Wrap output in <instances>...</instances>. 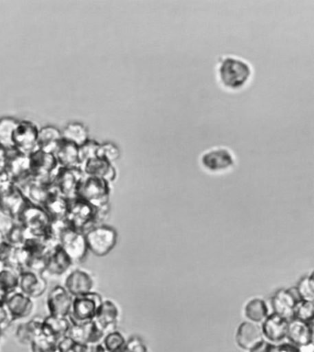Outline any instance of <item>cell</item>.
I'll use <instances>...</instances> for the list:
<instances>
[{
    "label": "cell",
    "instance_id": "6da1fadb",
    "mask_svg": "<svg viewBox=\"0 0 314 352\" xmlns=\"http://www.w3.org/2000/svg\"><path fill=\"white\" fill-rule=\"evenodd\" d=\"M218 80L224 88L239 91L249 83L253 74L250 64L234 56H226L219 63Z\"/></svg>",
    "mask_w": 314,
    "mask_h": 352
},
{
    "label": "cell",
    "instance_id": "7a4b0ae2",
    "mask_svg": "<svg viewBox=\"0 0 314 352\" xmlns=\"http://www.w3.org/2000/svg\"><path fill=\"white\" fill-rule=\"evenodd\" d=\"M19 223L29 232L32 236L43 238L55 243L50 234L51 221L45 208L40 206L28 204L17 219Z\"/></svg>",
    "mask_w": 314,
    "mask_h": 352
},
{
    "label": "cell",
    "instance_id": "3957f363",
    "mask_svg": "<svg viewBox=\"0 0 314 352\" xmlns=\"http://www.w3.org/2000/svg\"><path fill=\"white\" fill-rule=\"evenodd\" d=\"M110 183L102 178L84 175L78 188V199L89 203L96 208L109 205Z\"/></svg>",
    "mask_w": 314,
    "mask_h": 352
},
{
    "label": "cell",
    "instance_id": "277c9868",
    "mask_svg": "<svg viewBox=\"0 0 314 352\" xmlns=\"http://www.w3.org/2000/svg\"><path fill=\"white\" fill-rule=\"evenodd\" d=\"M84 235L88 251L98 257L107 256L117 243V232L112 227L104 224L89 229Z\"/></svg>",
    "mask_w": 314,
    "mask_h": 352
},
{
    "label": "cell",
    "instance_id": "5b68a950",
    "mask_svg": "<svg viewBox=\"0 0 314 352\" xmlns=\"http://www.w3.org/2000/svg\"><path fill=\"white\" fill-rule=\"evenodd\" d=\"M96 217L97 208L89 203L78 197L69 201L66 219L69 226L76 231L85 234L89 229L96 227Z\"/></svg>",
    "mask_w": 314,
    "mask_h": 352
},
{
    "label": "cell",
    "instance_id": "8992f818",
    "mask_svg": "<svg viewBox=\"0 0 314 352\" xmlns=\"http://www.w3.org/2000/svg\"><path fill=\"white\" fill-rule=\"evenodd\" d=\"M102 300L101 295L94 292L74 297L69 315V320L78 326L93 321Z\"/></svg>",
    "mask_w": 314,
    "mask_h": 352
},
{
    "label": "cell",
    "instance_id": "52a82bcc",
    "mask_svg": "<svg viewBox=\"0 0 314 352\" xmlns=\"http://www.w3.org/2000/svg\"><path fill=\"white\" fill-rule=\"evenodd\" d=\"M80 168H64L59 166L52 182L53 188L60 196L71 201L77 199L78 188L83 178Z\"/></svg>",
    "mask_w": 314,
    "mask_h": 352
},
{
    "label": "cell",
    "instance_id": "ba28073f",
    "mask_svg": "<svg viewBox=\"0 0 314 352\" xmlns=\"http://www.w3.org/2000/svg\"><path fill=\"white\" fill-rule=\"evenodd\" d=\"M29 160L32 177L47 185H52L54 176L59 167L55 155L37 150L30 154Z\"/></svg>",
    "mask_w": 314,
    "mask_h": 352
},
{
    "label": "cell",
    "instance_id": "9c48e42d",
    "mask_svg": "<svg viewBox=\"0 0 314 352\" xmlns=\"http://www.w3.org/2000/svg\"><path fill=\"white\" fill-rule=\"evenodd\" d=\"M39 129L34 122L19 121L13 132L12 148L24 155H30L38 150Z\"/></svg>",
    "mask_w": 314,
    "mask_h": 352
},
{
    "label": "cell",
    "instance_id": "30bf717a",
    "mask_svg": "<svg viewBox=\"0 0 314 352\" xmlns=\"http://www.w3.org/2000/svg\"><path fill=\"white\" fill-rule=\"evenodd\" d=\"M58 243L74 264L85 259L87 254L89 253L85 235L76 231L69 226L59 234Z\"/></svg>",
    "mask_w": 314,
    "mask_h": 352
},
{
    "label": "cell",
    "instance_id": "8fae6325",
    "mask_svg": "<svg viewBox=\"0 0 314 352\" xmlns=\"http://www.w3.org/2000/svg\"><path fill=\"white\" fill-rule=\"evenodd\" d=\"M3 170L9 175L15 186L20 185L32 176L30 170L29 156L18 153L14 148H10L8 151Z\"/></svg>",
    "mask_w": 314,
    "mask_h": 352
},
{
    "label": "cell",
    "instance_id": "7c38bea8",
    "mask_svg": "<svg viewBox=\"0 0 314 352\" xmlns=\"http://www.w3.org/2000/svg\"><path fill=\"white\" fill-rule=\"evenodd\" d=\"M234 155L226 148H213L201 156L202 166L210 173L226 172L234 167Z\"/></svg>",
    "mask_w": 314,
    "mask_h": 352
},
{
    "label": "cell",
    "instance_id": "4fadbf2b",
    "mask_svg": "<svg viewBox=\"0 0 314 352\" xmlns=\"http://www.w3.org/2000/svg\"><path fill=\"white\" fill-rule=\"evenodd\" d=\"M74 297L63 285H56L48 292L47 308L48 315L69 318Z\"/></svg>",
    "mask_w": 314,
    "mask_h": 352
},
{
    "label": "cell",
    "instance_id": "5bb4252c",
    "mask_svg": "<svg viewBox=\"0 0 314 352\" xmlns=\"http://www.w3.org/2000/svg\"><path fill=\"white\" fill-rule=\"evenodd\" d=\"M16 186L20 189L29 204L40 207H43L48 197L55 191L52 185L41 182L32 176L29 179Z\"/></svg>",
    "mask_w": 314,
    "mask_h": 352
},
{
    "label": "cell",
    "instance_id": "9a60e30c",
    "mask_svg": "<svg viewBox=\"0 0 314 352\" xmlns=\"http://www.w3.org/2000/svg\"><path fill=\"white\" fill-rule=\"evenodd\" d=\"M67 336L80 345L93 346L102 342L105 332L93 320L80 326L72 324Z\"/></svg>",
    "mask_w": 314,
    "mask_h": 352
},
{
    "label": "cell",
    "instance_id": "2e32d148",
    "mask_svg": "<svg viewBox=\"0 0 314 352\" xmlns=\"http://www.w3.org/2000/svg\"><path fill=\"white\" fill-rule=\"evenodd\" d=\"M47 289V278L43 277L42 273L31 272V270L20 272L18 291L23 292V294L34 300L45 294Z\"/></svg>",
    "mask_w": 314,
    "mask_h": 352
},
{
    "label": "cell",
    "instance_id": "e0dca14e",
    "mask_svg": "<svg viewBox=\"0 0 314 352\" xmlns=\"http://www.w3.org/2000/svg\"><path fill=\"white\" fill-rule=\"evenodd\" d=\"M94 281L89 273L77 269L70 272L65 278L63 286L73 297L81 296L93 292Z\"/></svg>",
    "mask_w": 314,
    "mask_h": 352
},
{
    "label": "cell",
    "instance_id": "ac0fdd59",
    "mask_svg": "<svg viewBox=\"0 0 314 352\" xmlns=\"http://www.w3.org/2000/svg\"><path fill=\"white\" fill-rule=\"evenodd\" d=\"M4 303L13 322L29 318L34 310V300L20 291L10 294Z\"/></svg>",
    "mask_w": 314,
    "mask_h": 352
},
{
    "label": "cell",
    "instance_id": "d6986e66",
    "mask_svg": "<svg viewBox=\"0 0 314 352\" xmlns=\"http://www.w3.org/2000/svg\"><path fill=\"white\" fill-rule=\"evenodd\" d=\"M289 321L281 318L277 314H270L262 322L261 329L262 336L267 338L268 342L280 343L287 338L288 333Z\"/></svg>",
    "mask_w": 314,
    "mask_h": 352
},
{
    "label": "cell",
    "instance_id": "ffe728a7",
    "mask_svg": "<svg viewBox=\"0 0 314 352\" xmlns=\"http://www.w3.org/2000/svg\"><path fill=\"white\" fill-rule=\"evenodd\" d=\"M80 168L84 175L102 178L110 184L116 178L115 168L113 166L112 162L100 158L98 156L87 160Z\"/></svg>",
    "mask_w": 314,
    "mask_h": 352
},
{
    "label": "cell",
    "instance_id": "44dd1931",
    "mask_svg": "<svg viewBox=\"0 0 314 352\" xmlns=\"http://www.w3.org/2000/svg\"><path fill=\"white\" fill-rule=\"evenodd\" d=\"M74 265L69 256L58 245L51 249L47 256L43 272L49 276H61L67 273Z\"/></svg>",
    "mask_w": 314,
    "mask_h": 352
},
{
    "label": "cell",
    "instance_id": "7402d4cb",
    "mask_svg": "<svg viewBox=\"0 0 314 352\" xmlns=\"http://www.w3.org/2000/svg\"><path fill=\"white\" fill-rule=\"evenodd\" d=\"M264 340L261 327L258 326V324L246 321L238 327L236 342L240 348L245 351H250Z\"/></svg>",
    "mask_w": 314,
    "mask_h": 352
},
{
    "label": "cell",
    "instance_id": "603a6c76",
    "mask_svg": "<svg viewBox=\"0 0 314 352\" xmlns=\"http://www.w3.org/2000/svg\"><path fill=\"white\" fill-rule=\"evenodd\" d=\"M287 338H289L292 345L300 348L313 343V324L305 322L292 319L289 321L288 333Z\"/></svg>",
    "mask_w": 314,
    "mask_h": 352
},
{
    "label": "cell",
    "instance_id": "cb8c5ba5",
    "mask_svg": "<svg viewBox=\"0 0 314 352\" xmlns=\"http://www.w3.org/2000/svg\"><path fill=\"white\" fill-rule=\"evenodd\" d=\"M28 204V201L16 186L10 190L0 195V208L10 214L16 221Z\"/></svg>",
    "mask_w": 314,
    "mask_h": 352
},
{
    "label": "cell",
    "instance_id": "d4e9b609",
    "mask_svg": "<svg viewBox=\"0 0 314 352\" xmlns=\"http://www.w3.org/2000/svg\"><path fill=\"white\" fill-rule=\"evenodd\" d=\"M298 300L291 291L281 289L272 297L271 305L275 314L291 321L294 318V307Z\"/></svg>",
    "mask_w": 314,
    "mask_h": 352
},
{
    "label": "cell",
    "instance_id": "484cf974",
    "mask_svg": "<svg viewBox=\"0 0 314 352\" xmlns=\"http://www.w3.org/2000/svg\"><path fill=\"white\" fill-rule=\"evenodd\" d=\"M118 318L119 310L115 303L110 300H104L99 306L94 321L106 334L115 329Z\"/></svg>",
    "mask_w": 314,
    "mask_h": 352
},
{
    "label": "cell",
    "instance_id": "4316f807",
    "mask_svg": "<svg viewBox=\"0 0 314 352\" xmlns=\"http://www.w3.org/2000/svg\"><path fill=\"white\" fill-rule=\"evenodd\" d=\"M54 155L59 166L64 168H80V166L78 146L66 140L62 139L59 142Z\"/></svg>",
    "mask_w": 314,
    "mask_h": 352
},
{
    "label": "cell",
    "instance_id": "83f0119b",
    "mask_svg": "<svg viewBox=\"0 0 314 352\" xmlns=\"http://www.w3.org/2000/svg\"><path fill=\"white\" fill-rule=\"evenodd\" d=\"M43 318L35 316L31 320L18 324L15 330L14 338L20 345L30 346L32 341L43 329Z\"/></svg>",
    "mask_w": 314,
    "mask_h": 352
},
{
    "label": "cell",
    "instance_id": "f1b7e54d",
    "mask_svg": "<svg viewBox=\"0 0 314 352\" xmlns=\"http://www.w3.org/2000/svg\"><path fill=\"white\" fill-rule=\"evenodd\" d=\"M55 189V188H54ZM69 201L60 196L56 190L51 194L43 208L47 211L51 221H66L67 211H69Z\"/></svg>",
    "mask_w": 314,
    "mask_h": 352
},
{
    "label": "cell",
    "instance_id": "f546056e",
    "mask_svg": "<svg viewBox=\"0 0 314 352\" xmlns=\"http://www.w3.org/2000/svg\"><path fill=\"white\" fill-rule=\"evenodd\" d=\"M71 326L72 323L69 318L48 315L43 318V332L58 340L59 338L67 336Z\"/></svg>",
    "mask_w": 314,
    "mask_h": 352
},
{
    "label": "cell",
    "instance_id": "4dcf8cb0",
    "mask_svg": "<svg viewBox=\"0 0 314 352\" xmlns=\"http://www.w3.org/2000/svg\"><path fill=\"white\" fill-rule=\"evenodd\" d=\"M61 140L62 133L58 127L43 126L38 133V150L54 154Z\"/></svg>",
    "mask_w": 314,
    "mask_h": 352
},
{
    "label": "cell",
    "instance_id": "1f68e13d",
    "mask_svg": "<svg viewBox=\"0 0 314 352\" xmlns=\"http://www.w3.org/2000/svg\"><path fill=\"white\" fill-rule=\"evenodd\" d=\"M245 315L251 323L262 324L270 315L269 308L265 300L256 298L245 305Z\"/></svg>",
    "mask_w": 314,
    "mask_h": 352
},
{
    "label": "cell",
    "instance_id": "d6a6232c",
    "mask_svg": "<svg viewBox=\"0 0 314 352\" xmlns=\"http://www.w3.org/2000/svg\"><path fill=\"white\" fill-rule=\"evenodd\" d=\"M20 272L12 267H0V294L8 298L12 292L18 291Z\"/></svg>",
    "mask_w": 314,
    "mask_h": 352
},
{
    "label": "cell",
    "instance_id": "836d02e7",
    "mask_svg": "<svg viewBox=\"0 0 314 352\" xmlns=\"http://www.w3.org/2000/svg\"><path fill=\"white\" fill-rule=\"evenodd\" d=\"M61 133L62 139L74 143L78 147L89 140L88 129L84 124L77 123V122L67 124V126L62 130Z\"/></svg>",
    "mask_w": 314,
    "mask_h": 352
},
{
    "label": "cell",
    "instance_id": "e575fe53",
    "mask_svg": "<svg viewBox=\"0 0 314 352\" xmlns=\"http://www.w3.org/2000/svg\"><path fill=\"white\" fill-rule=\"evenodd\" d=\"M17 119L4 116L0 118V144L4 146L8 150L12 148L13 132L18 124Z\"/></svg>",
    "mask_w": 314,
    "mask_h": 352
},
{
    "label": "cell",
    "instance_id": "d590c367",
    "mask_svg": "<svg viewBox=\"0 0 314 352\" xmlns=\"http://www.w3.org/2000/svg\"><path fill=\"white\" fill-rule=\"evenodd\" d=\"M31 236L29 232L18 221L14 226L4 235L5 242L9 243L14 248H23L26 241Z\"/></svg>",
    "mask_w": 314,
    "mask_h": 352
},
{
    "label": "cell",
    "instance_id": "8d00e7d4",
    "mask_svg": "<svg viewBox=\"0 0 314 352\" xmlns=\"http://www.w3.org/2000/svg\"><path fill=\"white\" fill-rule=\"evenodd\" d=\"M56 343L58 340L56 338L45 334L42 329V332L34 338L30 346L32 352H54L56 349Z\"/></svg>",
    "mask_w": 314,
    "mask_h": 352
},
{
    "label": "cell",
    "instance_id": "74e56055",
    "mask_svg": "<svg viewBox=\"0 0 314 352\" xmlns=\"http://www.w3.org/2000/svg\"><path fill=\"white\" fill-rule=\"evenodd\" d=\"M313 318L314 302L311 300H298L294 307L293 319L311 324L313 322Z\"/></svg>",
    "mask_w": 314,
    "mask_h": 352
},
{
    "label": "cell",
    "instance_id": "f35d334b",
    "mask_svg": "<svg viewBox=\"0 0 314 352\" xmlns=\"http://www.w3.org/2000/svg\"><path fill=\"white\" fill-rule=\"evenodd\" d=\"M126 342L124 336L120 332L115 331V330L106 333L102 341V344L107 352H120Z\"/></svg>",
    "mask_w": 314,
    "mask_h": 352
},
{
    "label": "cell",
    "instance_id": "ab89813d",
    "mask_svg": "<svg viewBox=\"0 0 314 352\" xmlns=\"http://www.w3.org/2000/svg\"><path fill=\"white\" fill-rule=\"evenodd\" d=\"M296 289L300 300L314 302V278L313 273L303 277L298 283Z\"/></svg>",
    "mask_w": 314,
    "mask_h": 352
},
{
    "label": "cell",
    "instance_id": "60d3db41",
    "mask_svg": "<svg viewBox=\"0 0 314 352\" xmlns=\"http://www.w3.org/2000/svg\"><path fill=\"white\" fill-rule=\"evenodd\" d=\"M99 146L100 143L97 142L96 140L89 139L84 144L78 147V157H80V165L85 162L87 160L97 156Z\"/></svg>",
    "mask_w": 314,
    "mask_h": 352
},
{
    "label": "cell",
    "instance_id": "b9f144b4",
    "mask_svg": "<svg viewBox=\"0 0 314 352\" xmlns=\"http://www.w3.org/2000/svg\"><path fill=\"white\" fill-rule=\"evenodd\" d=\"M97 156L100 158L106 160V161L113 162L116 161L120 156V151L117 146L111 142L102 143L100 144L98 151H97Z\"/></svg>",
    "mask_w": 314,
    "mask_h": 352
},
{
    "label": "cell",
    "instance_id": "7bdbcfd3",
    "mask_svg": "<svg viewBox=\"0 0 314 352\" xmlns=\"http://www.w3.org/2000/svg\"><path fill=\"white\" fill-rule=\"evenodd\" d=\"M78 344L69 336L59 338L56 343V352H77Z\"/></svg>",
    "mask_w": 314,
    "mask_h": 352
},
{
    "label": "cell",
    "instance_id": "ee69618b",
    "mask_svg": "<svg viewBox=\"0 0 314 352\" xmlns=\"http://www.w3.org/2000/svg\"><path fill=\"white\" fill-rule=\"evenodd\" d=\"M120 352H148L147 346L139 338H130L124 344L123 349Z\"/></svg>",
    "mask_w": 314,
    "mask_h": 352
},
{
    "label": "cell",
    "instance_id": "f6af8a7d",
    "mask_svg": "<svg viewBox=\"0 0 314 352\" xmlns=\"http://www.w3.org/2000/svg\"><path fill=\"white\" fill-rule=\"evenodd\" d=\"M16 223L17 221L13 217L0 208V232L3 234V236L14 226Z\"/></svg>",
    "mask_w": 314,
    "mask_h": 352
},
{
    "label": "cell",
    "instance_id": "bcb514c9",
    "mask_svg": "<svg viewBox=\"0 0 314 352\" xmlns=\"http://www.w3.org/2000/svg\"><path fill=\"white\" fill-rule=\"evenodd\" d=\"M12 322V316H10L6 305L4 302L0 303V327L6 330Z\"/></svg>",
    "mask_w": 314,
    "mask_h": 352
},
{
    "label": "cell",
    "instance_id": "7dc6e473",
    "mask_svg": "<svg viewBox=\"0 0 314 352\" xmlns=\"http://www.w3.org/2000/svg\"><path fill=\"white\" fill-rule=\"evenodd\" d=\"M14 183L10 179L9 175L4 170L0 172V195L10 190L14 186Z\"/></svg>",
    "mask_w": 314,
    "mask_h": 352
},
{
    "label": "cell",
    "instance_id": "c3c4849f",
    "mask_svg": "<svg viewBox=\"0 0 314 352\" xmlns=\"http://www.w3.org/2000/svg\"><path fill=\"white\" fill-rule=\"evenodd\" d=\"M275 344L268 342V341L264 340L249 352H275Z\"/></svg>",
    "mask_w": 314,
    "mask_h": 352
},
{
    "label": "cell",
    "instance_id": "681fc988",
    "mask_svg": "<svg viewBox=\"0 0 314 352\" xmlns=\"http://www.w3.org/2000/svg\"><path fill=\"white\" fill-rule=\"evenodd\" d=\"M275 352H300L298 346L289 343H282L276 346Z\"/></svg>",
    "mask_w": 314,
    "mask_h": 352
},
{
    "label": "cell",
    "instance_id": "f907efd6",
    "mask_svg": "<svg viewBox=\"0 0 314 352\" xmlns=\"http://www.w3.org/2000/svg\"><path fill=\"white\" fill-rule=\"evenodd\" d=\"M8 148H5L4 146L0 144V167L3 168L5 161H6L8 156Z\"/></svg>",
    "mask_w": 314,
    "mask_h": 352
},
{
    "label": "cell",
    "instance_id": "816d5d0a",
    "mask_svg": "<svg viewBox=\"0 0 314 352\" xmlns=\"http://www.w3.org/2000/svg\"><path fill=\"white\" fill-rule=\"evenodd\" d=\"M4 331H5V330L3 329H1V327H0V343H1L2 340H3Z\"/></svg>",
    "mask_w": 314,
    "mask_h": 352
},
{
    "label": "cell",
    "instance_id": "f5cc1de1",
    "mask_svg": "<svg viewBox=\"0 0 314 352\" xmlns=\"http://www.w3.org/2000/svg\"><path fill=\"white\" fill-rule=\"evenodd\" d=\"M4 243H5V239H4L3 234H2L1 232H0V246L3 245Z\"/></svg>",
    "mask_w": 314,
    "mask_h": 352
},
{
    "label": "cell",
    "instance_id": "db71d44e",
    "mask_svg": "<svg viewBox=\"0 0 314 352\" xmlns=\"http://www.w3.org/2000/svg\"><path fill=\"white\" fill-rule=\"evenodd\" d=\"M2 170H3V168L0 167V172H2Z\"/></svg>",
    "mask_w": 314,
    "mask_h": 352
},
{
    "label": "cell",
    "instance_id": "11a10c76",
    "mask_svg": "<svg viewBox=\"0 0 314 352\" xmlns=\"http://www.w3.org/2000/svg\"><path fill=\"white\" fill-rule=\"evenodd\" d=\"M2 267V264H1V263H0V267Z\"/></svg>",
    "mask_w": 314,
    "mask_h": 352
},
{
    "label": "cell",
    "instance_id": "9f6ffc18",
    "mask_svg": "<svg viewBox=\"0 0 314 352\" xmlns=\"http://www.w3.org/2000/svg\"><path fill=\"white\" fill-rule=\"evenodd\" d=\"M54 352H56V351H54Z\"/></svg>",
    "mask_w": 314,
    "mask_h": 352
}]
</instances>
